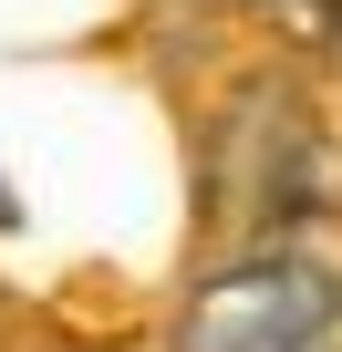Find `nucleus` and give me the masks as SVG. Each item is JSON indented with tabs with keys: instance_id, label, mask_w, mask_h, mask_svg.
Masks as SVG:
<instances>
[{
	"instance_id": "f257e3e1",
	"label": "nucleus",
	"mask_w": 342,
	"mask_h": 352,
	"mask_svg": "<svg viewBox=\"0 0 342 352\" xmlns=\"http://www.w3.org/2000/svg\"><path fill=\"white\" fill-rule=\"evenodd\" d=\"M332 321H342V280L301 249H259V259L197 280L177 352H311Z\"/></svg>"
},
{
	"instance_id": "f03ea898",
	"label": "nucleus",
	"mask_w": 342,
	"mask_h": 352,
	"mask_svg": "<svg viewBox=\"0 0 342 352\" xmlns=\"http://www.w3.org/2000/svg\"><path fill=\"white\" fill-rule=\"evenodd\" d=\"M332 42H342V32H332Z\"/></svg>"
}]
</instances>
